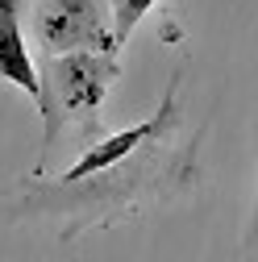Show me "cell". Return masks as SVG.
Returning a JSON list of instances; mask_svg holds the SVG:
<instances>
[{
    "label": "cell",
    "mask_w": 258,
    "mask_h": 262,
    "mask_svg": "<svg viewBox=\"0 0 258 262\" xmlns=\"http://www.w3.org/2000/svg\"><path fill=\"white\" fill-rule=\"evenodd\" d=\"M250 237H254V242H258V221H254V233H250Z\"/></svg>",
    "instance_id": "cell-5"
},
{
    "label": "cell",
    "mask_w": 258,
    "mask_h": 262,
    "mask_svg": "<svg viewBox=\"0 0 258 262\" xmlns=\"http://www.w3.org/2000/svg\"><path fill=\"white\" fill-rule=\"evenodd\" d=\"M171 125H175V88L163 96V108H158V117H150V121H146V125H138V129H125L121 138H109V142H100V146L83 150V158H79V162H75V167L62 175L58 183H79V179H88V175H96V171L113 167V162L129 158L142 142L158 138V134H163V129H171Z\"/></svg>",
    "instance_id": "cell-3"
},
{
    "label": "cell",
    "mask_w": 258,
    "mask_h": 262,
    "mask_svg": "<svg viewBox=\"0 0 258 262\" xmlns=\"http://www.w3.org/2000/svg\"><path fill=\"white\" fill-rule=\"evenodd\" d=\"M0 79H9L25 88L34 100H42V75L29 58L21 42V25H17V0H0Z\"/></svg>",
    "instance_id": "cell-4"
},
{
    "label": "cell",
    "mask_w": 258,
    "mask_h": 262,
    "mask_svg": "<svg viewBox=\"0 0 258 262\" xmlns=\"http://www.w3.org/2000/svg\"><path fill=\"white\" fill-rule=\"evenodd\" d=\"M121 75V62L113 54H62L46 58V75H42V117H46V150L58 142L67 121H83L96 113V104L104 100L109 83Z\"/></svg>",
    "instance_id": "cell-1"
},
{
    "label": "cell",
    "mask_w": 258,
    "mask_h": 262,
    "mask_svg": "<svg viewBox=\"0 0 258 262\" xmlns=\"http://www.w3.org/2000/svg\"><path fill=\"white\" fill-rule=\"evenodd\" d=\"M109 9L104 5H83V0H58V5H38V42L46 50V58H62V54H113L117 58V29H109Z\"/></svg>",
    "instance_id": "cell-2"
}]
</instances>
